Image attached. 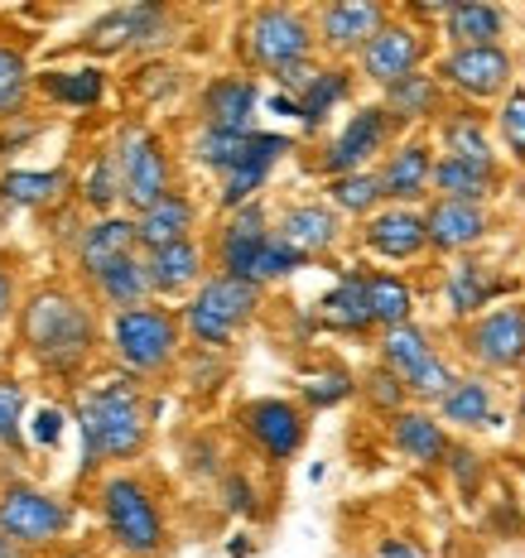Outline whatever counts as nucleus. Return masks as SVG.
I'll return each mask as SVG.
<instances>
[{
  "instance_id": "obj_14",
  "label": "nucleus",
  "mask_w": 525,
  "mask_h": 558,
  "mask_svg": "<svg viewBox=\"0 0 525 558\" xmlns=\"http://www.w3.org/2000/svg\"><path fill=\"white\" fill-rule=\"evenodd\" d=\"M386 25H391V10L377 5V0H333V5H323L319 20H313L319 44L337 58L361 53Z\"/></svg>"
},
{
  "instance_id": "obj_44",
  "label": "nucleus",
  "mask_w": 525,
  "mask_h": 558,
  "mask_svg": "<svg viewBox=\"0 0 525 558\" xmlns=\"http://www.w3.org/2000/svg\"><path fill=\"white\" fill-rule=\"evenodd\" d=\"M68 179L63 173H5L0 179V197H10V203H49L53 193H63Z\"/></svg>"
},
{
  "instance_id": "obj_53",
  "label": "nucleus",
  "mask_w": 525,
  "mask_h": 558,
  "mask_svg": "<svg viewBox=\"0 0 525 558\" xmlns=\"http://www.w3.org/2000/svg\"><path fill=\"white\" fill-rule=\"evenodd\" d=\"M0 558H29L25 549H20L15 539H10V534H0Z\"/></svg>"
},
{
  "instance_id": "obj_37",
  "label": "nucleus",
  "mask_w": 525,
  "mask_h": 558,
  "mask_svg": "<svg viewBox=\"0 0 525 558\" xmlns=\"http://www.w3.org/2000/svg\"><path fill=\"white\" fill-rule=\"evenodd\" d=\"M367 304H371V318H377V328H401V323H410L415 313V294L410 284H405L401 275L391 270H371L367 275Z\"/></svg>"
},
{
  "instance_id": "obj_15",
  "label": "nucleus",
  "mask_w": 525,
  "mask_h": 558,
  "mask_svg": "<svg viewBox=\"0 0 525 558\" xmlns=\"http://www.w3.org/2000/svg\"><path fill=\"white\" fill-rule=\"evenodd\" d=\"M68 530V510L53 496L34 492V486H10L0 492V534L15 544H49Z\"/></svg>"
},
{
  "instance_id": "obj_31",
  "label": "nucleus",
  "mask_w": 525,
  "mask_h": 558,
  "mask_svg": "<svg viewBox=\"0 0 525 558\" xmlns=\"http://www.w3.org/2000/svg\"><path fill=\"white\" fill-rule=\"evenodd\" d=\"M497 183H501V169H487V165H468V159H453V155H439V165H434V193L449 197V203L487 207Z\"/></svg>"
},
{
  "instance_id": "obj_51",
  "label": "nucleus",
  "mask_w": 525,
  "mask_h": 558,
  "mask_svg": "<svg viewBox=\"0 0 525 558\" xmlns=\"http://www.w3.org/2000/svg\"><path fill=\"white\" fill-rule=\"evenodd\" d=\"M449 462H453V472H458V482H477V476H482V458L468 448H449Z\"/></svg>"
},
{
  "instance_id": "obj_19",
  "label": "nucleus",
  "mask_w": 525,
  "mask_h": 558,
  "mask_svg": "<svg viewBox=\"0 0 525 558\" xmlns=\"http://www.w3.org/2000/svg\"><path fill=\"white\" fill-rule=\"evenodd\" d=\"M425 231H429V246L434 251L463 255L492 231V217H487L482 203H449V197H434L425 213Z\"/></svg>"
},
{
  "instance_id": "obj_9",
  "label": "nucleus",
  "mask_w": 525,
  "mask_h": 558,
  "mask_svg": "<svg viewBox=\"0 0 525 558\" xmlns=\"http://www.w3.org/2000/svg\"><path fill=\"white\" fill-rule=\"evenodd\" d=\"M391 131H395V121L386 116V107H381V101H377V107H357L353 116H347L343 131L329 140V149H323L319 169L329 173V179H347V173H361L377 155H386Z\"/></svg>"
},
{
  "instance_id": "obj_6",
  "label": "nucleus",
  "mask_w": 525,
  "mask_h": 558,
  "mask_svg": "<svg viewBox=\"0 0 525 558\" xmlns=\"http://www.w3.org/2000/svg\"><path fill=\"white\" fill-rule=\"evenodd\" d=\"M381 366L401 380L415 400H443L453 390V366L429 347V332L415 328V323H401V328L381 332Z\"/></svg>"
},
{
  "instance_id": "obj_48",
  "label": "nucleus",
  "mask_w": 525,
  "mask_h": 558,
  "mask_svg": "<svg viewBox=\"0 0 525 558\" xmlns=\"http://www.w3.org/2000/svg\"><path fill=\"white\" fill-rule=\"evenodd\" d=\"M87 193H92V203H97V207H111L116 203V193H121V165H116V155H102L97 159Z\"/></svg>"
},
{
  "instance_id": "obj_2",
  "label": "nucleus",
  "mask_w": 525,
  "mask_h": 558,
  "mask_svg": "<svg viewBox=\"0 0 525 558\" xmlns=\"http://www.w3.org/2000/svg\"><path fill=\"white\" fill-rule=\"evenodd\" d=\"M77 428L87 458H135L145 448V400L131 380H102L77 395Z\"/></svg>"
},
{
  "instance_id": "obj_12",
  "label": "nucleus",
  "mask_w": 525,
  "mask_h": 558,
  "mask_svg": "<svg viewBox=\"0 0 525 558\" xmlns=\"http://www.w3.org/2000/svg\"><path fill=\"white\" fill-rule=\"evenodd\" d=\"M425 53H429V34L415 29V25H405V20H391V25L357 53V68H361V77H367V83H377L381 92H386L395 83H405L410 73H419Z\"/></svg>"
},
{
  "instance_id": "obj_39",
  "label": "nucleus",
  "mask_w": 525,
  "mask_h": 558,
  "mask_svg": "<svg viewBox=\"0 0 525 558\" xmlns=\"http://www.w3.org/2000/svg\"><path fill=\"white\" fill-rule=\"evenodd\" d=\"M251 140H255V131H203L198 135V165H207L213 173H222L227 179L231 169H241L247 165V155H251Z\"/></svg>"
},
{
  "instance_id": "obj_47",
  "label": "nucleus",
  "mask_w": 525,
  "mask_h": 558,
  "mask_svg": "<svg viewBox=\"0 0 525 558\" xmlns=\"http://www.w3.org/2000/svg\"><path fill=\"white\" fill-rule=\"evenodd\" d=\"M20 410H25V386L0 380V438L5 444H20Z\"/></svg>"
},
{
  "instance_id": "obj_24",
  "label": "nucleus",
  "mask_w": 525,
  "mask_h": 558,
  "mask_svg": "<svg viewBox=\"0 0 525 558\" xmlns=\"http://www.w3.org/2000/svg\"><path fill=\"white\" fill-rule=\"evenodd\" d=\"M193 203L183 193H169L159 197L155 207H145V213L135 217V241L145 246V255L165 251V246H183V241H193Z\"/></svg>"
},
{
  "instance_id": "obj_25",
  "label": "nucleus",
  "mask_w": 525,
  "mask_h": 558,
  "mask_svg": "<svg viewBox=\"0 0 525 558\" xmlns=\"http://www.w3.org/2000/svg\"><path fill=\"white\" fill-rule=\"evenodd\" d=\"M501 279L492 275V265H477V260H458L449 275H443V299H449L453 318H482V308H492V299L501 294Z\"/></svg>"
},
{
  "instance_id": "obj_3",
  "label": "nucleus",
  "mask_w": 525,
  "mask_h": 558,
  "mask_svg": "<svg viewBox=\"0 0 525 558\" xmlns=\"http://www.w3.org/2000/svg\"><path fill=\"white\" fill-rule=\"evenodd\" d=\"M241 49H247V63L261 68V73H289L299 63H313V49H319V29L309 25V15L289 5H261L247 15L241 25Z\"/></svg>"
},
{
  "instance_id": "obj_34",
  "label": "nucleus",
  "mask_w": 525,
  "mask_h": 558,
  "mask_svg": "<svg viewBox=\"0 0 525 558\" xmlns=\"http://www.w3.org/2000/svg\"><path fill=\"white\" fill-rule=\"evenodd\" d=\"M131 246H140V241H135V222H126V217H102V222L87 231V241H83V270L97 279L107 265L126 260Z\"/></svg>"
},
{
  "instance_id": "obj_29",
  "label": "nucleus",
  "mask_w": 525,
  "mask_h": 558,
  "mask_svg": "<svg viewBox=\"0 0 525 558\" xmlns=\"http://www.w3.org/2000/svg\"><path fill=\"white\" fill-rule=\"evenodd\" d=\"M443 34H449L453 49H487V44H497L506 34V10L482 5V0H463V5H449Z\"/></svg>"
},
{
  "instance_id": "obj_42",
  "label": "nucleus",
  "mask_w": 525,
  "mask_h": 558,
  "mask_svg": "<svg viewBox=\"0 0 525 558\" xmlns=\"http://www.w3.org/2000/svg\"><path fill=\"white\" fill-rule=\"evenodd\" d=\"M29 97V68H25V53L0 44V121L15 116Z\"/></svg>"
},
{
  "instance_id": "obj_18",
  "label": "nucleus",
  "mask_w": 525,
  "mask_h": 558,
  "mask_svg": "<svg viewBox=\"0 0 525 558\" xmlns=\"http://www.w3.org/2000/svg\"><path fill=\"white\" fill-rule=\"evenodd\" d=\"M275 231H271V217H265V203L255 197V203L247 207H237V213L222 222L217 231V275H231V279H247V265H251V255L271 241Z\"/></svg>"
},
{
  "instance_id": "obj_50",
  "label": "nucleus",
  "mask_w": 525,
  "mask_h": 558,
  "mask_svg": "<svg viewBox=\"0 0 525 558\" xmlns=\"http://www.w3.org/2000/svg\"><path fill=\"white\" fill-rule=\"evenodd\" d=\"M29 434H34V444H39V448H53L58 438H63V414H58V410H39V414H34Z\"/></svg>"
},
{
  "instance_id": "obj_27",
  "label": "nucleus",
  "mask_w": 525,
  "mask_h": 558,
  "mask_svg": "<svg viewBox=\"0 0 525 558\" xmlns=\"http://www.w3.org/2000/svg\"><path fill=\"white\" fill-rule=\"evenodd\" d=\"M386 116L395 125H425V121H434V116L443 111V83H439V73H410L405 83H395L386 87Z\"/></svg>"
},
{
  "instance_id": "obj_13",
  "label": "nucleus",
  "mask_w": 525,
  "mask_h": 558,
  "mask_svg": "<svg viewBox=\"0 0 525 558\" xmlns=\"http://www.w3.org/2000/svg\"><path fill=\"white\" fill-rule=\"evenodd\" d=\"M121 193L131 207H155L159 197H169V155L159 145V135H145V131H131L121 140Z\"/></svg>"
},
{
  "instance_id": "obj_26",
  "label": "nucleus",
  "mask_w": 525,
  "mask_h": 558,
  "mask_svg": "<svg viewBox=\"0 0 525 558\" xmlns=\"http://www.w3.org/2000/svg\"><path fill=\"white\" fill-rule=\"evenodd\" d=\"M319 323L333 332H367L377 328L371 318V304H367V275L361 270H343L337 284L319 299Z\"/></svg>"
},
{
  "instance_id": "obj_40",
  "label": "nucleus",
  "mask_w": 525,
  "mask_h": 558,
  "mask_svg": "<svg viewBox=\"0 0 525 558\" xmlns=\"http://www.w3.org/2000/svg\"><path fill=\"white\" fill-rule=\"evenodd\" d=\"M309 265V255H299L289 241H279V236H271L261 251L251 255V265H247V279L251 284H275V279H289L295 270H305Z\"/></svg>"
},
{
  "instance_id": "obj_5",
  "label": "nucleus",
  "mask_w": 525,
  "mask_h": 558,
  "mask_svg": "<svg viewBox=\"0 0 525 558\" xmlns=\"http://www.w3.org/2000/svg\"><path fill=\"white\" fill-rule=\"evenodd\" d=\"M102 515H107L111 539L121 544L126 554L150 558L165 549V515H159L155 496L135 482V476H111L102 486Z\"/></svg>"
},
{
  "instance_id": "obj_33",
  "label": "nucleus",
  "mask_w": 525,
  "mask_h": 558,
  "mask_svg": "<svg viewBox=\"0 0 525 558\" xmlns=\"http://www.w3.org/2000/svg\"><path fill=\"white\" fill-rule=\"evenodd\" d=\"M439 145L443 155L453 159H468V165H487V169H501L497 155H492V140H487L482 121H477L473 111H453L439 121Z\"/></svg>"
},
{
  "instance_id": "obj_55",
  "label": "nucleus",
  "mask_w": 525,
  "mask_h": 558,
  "mask_svg": "<svg viewBox=\"0 0 525 558\" xmlns=\"http://www.w3.org/2000/svg\"><path fill=\"white\" fill-rule=\"evenodd\" d=\"M516 418H521V428H525V390H521V404H516Z\"/></svg>"
},
{
  "instance_id": "obj_20",
  "label": "nucleus",
  "mask_w": 525,
  "mask_h": 558,
  "mask_svg": "<svg viewBox=\"0 0 525 558\" xmlns=\"http://www.w3.org/2000/svg\"><path fill=\"white\" fill-rule=\"evenodd\" d=\"M289 149H295V140H289V135H275V131H255L247 165H241V169H231L227 179H222V207H227V213H237V207L255 203V193H261L265 183H271L275 165H279V159L289 155Z\"/></svg>"
},
{
  "instance_id": "obj_30",
  "label": "nucleus",
  "mask_w": 525,
  "mask_h": 558,
  "mask_svg": "<svg viewBox=\"0 0 525 558\" xmlns=\"http://www.w3.org/2000/svg\"><path fill=\"white\" fill-rule=\"evenodd\" d=\"M439 418L443 424H458V428H497L501 414L492 404V386L482 376H458L453 390L439 400Z\"/></svg>"
},
{
  "instance_id": "obj_46",
  "label": "nucleus",
  "mask_w": 525,
  "mask_h": 558,
  "mask_svg": "<svg viewBox=\"0 0 525 558\" xmlns=\"http://www.w3.org/2000/svg\"><path fill=\"white\" fill-rule=\"evenodd\" d=\"M361 390H367V400L377 404V410H386L391 418L405 410V400H410V390H405V386H401V380L391 376L386 366H381V371H371V376L361 380Z\"/></svg>"
},
{
  "instance_id": "obj_8",
  "label": "nucleus",
  "mask_w": 525,
  "mask_h": 558,
  "mask_svg": "<svg viewBox=\"0 0 525 558\" xmlns=\"http://www.w3.org/2000/svg\"><path fill=\"white\" fill-rule=\"evenodd\" d=\"M511 77H516V58L501 49V44H487V49H449L439 58V83L468 101L506 97Z\"/></svg>"
},
{
  "instance_id": "obj_43",
  "label": "nucleus",
  "mask_w": 525,
  "mask_h": 558,
  "mask_svg": "<svg viewBox=\"0 0 525 558\" xmlns=\"http://www.w3.org/2000/svg\"><path fill=\"white\" fill-rule=\"evenodd\" d=\"M497 135L506 145V155L525 165V87H511L497 107Z\"/></svg>"
},
{
  "instance_id": "obj_54",
  "label": "nucleus",
  "mask_w": 525,
  "mask_h": 558,
  "mask_svg": "<svg viewBox=\"0 0 525 558\" xmlns=\"http://www.w3.org/2000/svg\"><path fill=\"white\" fill-rule=\"evenodd\" d=\"M10 313V279H5V270H0V318Z\"/></svg>"
},
{
  "instance_id": "obj_35",
  "label": "nucleus",
  "mask_w": 525,
  "mask_h": 558,
  "mask_svg": "<svg viewBox=\"0 0 525 558\" xmlns=\"http://www.w3.org/2000/svg\"><path fill=\"white\" fill-rule=\"evenodd\" d=\"M381 203H386V189H381V173L377 169H361V173H347V179H329V207L337 217H377Z\"/></svg>"
},
{
  "instance_id": "obj_38",
  "label": "nucleus",
  "mask_w": 525,
  "mask_h": 558,
  "mask_svg": "<svg viewBox=\"0 0 525 558\" xmlns=\"http://www.w3.org/2000/svg\"><path fill=\"white\" fill-rule=\"evenodd\" d=\"M97 289H102V299L116 308V313H126V308H140V299L150 294V275H145V260L140 255H126V260H116L107 265V270L97 275Z\"/></svg>"
},
{
  "instance_id": "obj_4",
  "label": "nucleus",
  "mask_w": 525,
  "mask_h": 558,
  "mask_svg": "<svg viewBox=\"0 0 525 558\" xmlns=\"http://www.w3.org/2000/svg\"><path fill=\"white\" fill-rule=\"evenodd\" d=\"M261 308V284L231 275H207L198 294L183 304V328H189L203 347H227Z\"/></svg>"
},
{
  "instance_id": "obj_1",
  "label": "nucleus",
  "mask_w": 525,
  "mask_h": 558,
  "mask_svg": "<svg viewBox=\"0 0 525 558\" xmlns=\"http://www.w3.org/2000/svg\"><path fill=\"white\" fill-rule=\"evenodd\" d=\"M25 342L34 352V362L53 376H73L87 366L97 332H92V313L77 304L63 289H44L29 299L25 308Z\"/></svg>"
},
{
  "instance_id": "obj_7",
  "label": "nucleus",
  "mask_w": 525,
  "mask_h": 558,
  "mask_svg": "<svg viewBox=\"0 0 525 558\" xmlns=\"http://www.w3.org/2000/svg\"><path fill=\"white\" fill-rule=\"evenodd\" d=\"M111 342L131 371H159L179 352V318L169 308H126L111 318Z\"/></svg>"
},
{
  "instance_id": "obj_41",
  "label": "nucleus",
  "mask_w": 525,
  "mask_h": 558,
  "mask_svg": "<svg viewBox=\"0 0 525 558\" xmlns=\"http://www.w3.org/2000/svg\"><path fill=\"white\" fill-rule=\"evenodd\" d=\"M44 87H49V97L68 101V107H97L107 83H102L97 68H73V73H44Z\"/></svg>"
},
{
  "instance_id": "obj_49",
  "label": "nucleus",
  "mask_w": 525,
  "mask_h": 558,
  "mask_svg": "<svg viewBox=\"0 0 525 558\" xmlns=\"http://www.w3.org/2000/svg\"><path fill=\"white\" fill-rule=\"evenodd\" d=\"M222 496H227V510H231V515H251V510H255V492H251L247 476H227Z\"/></svg>"
},
{
  "instance_id": "obj_17",
  "label": "nucleus",
  "mask_w": 525,
  "mask_h": 558,
  "mask_svg": "<svg viewBox=\"0 0 525 558\" xmlns=\"http://www.w3.org/2000/svg\"><path fill=\"white\" fill-rule=\"evenodd\" d=\"M434 165L439 155L429 149V140H401V145L386 155V165H381V189H386V203L391 207H410L419 197H429L434 189Z\"/></svg>"
},
{
  "instance_id": "obj_11",
  "label": "nucleus",
  "mask_w": 525,
  "mask_h": 558,
  "mask_svg": "<svg viewBox=\"0 0 525 558\" xmlns=\"http://www.w3.org/2000/svg\"><path fill=\"white\" fill-rule=\"evenodd\" d=\"M463 347L482 371H516L525 366V304L487 308L482 318L468 323Z\"/></svg>"
},
{
  "instance_id": "obj_45",
  "label": "nucleus",
  "mask_w": 525,
  "mask_h": 558,
  "mask_svg": "<svg viewBox=\"0 0 525 558\" xmlns=\"http://www.w3.org/2000/svg\"><path fill=\"white\" fill-rule=\"evenodd\" d=\"M357 386H353V376L347 371H313V376L305 380V400L313 404V410H333V404H343L347 395H353Z\"/></svg>"
},
{
  "instance_id": "obj_36",
  "label": "nucleus",
  "mask_w": 525,
  "mask_h": 558,
  "mask_svg": "<svg viewBox=\"0 0 525 558\" xmlns=\"http://www.w3.org/2000/svg\"><path fill=\"white\" fill-rule=\"evenodd\" d=\"M353 97V73L347 68H319V77L305 87V97H299V121L309 125V131H319L329 116L343 107V101Z\"/></svg>"
},
{
  "instance_id": "obj_23",
  "label": "nucleus",
  "mask_w": 525,
  "mask_h": 558,
  "mask_svg": "<svg viewBox=\"0 0 525 558\" xmlns=\"http://www.w3.org/2000/svg\"><path fill=\"white\" fill-rule=\"evenodd\" d=\"M169 15L159 5H126V10H107V15L92 25L87 44L92 49H126V44H159L165 39Z\"/></svg>"
},
{
  "instance_id": "obj_16",
  "label": "nucleus",
  "mask_w": 525,
  "mask_h": 558,
  "mask_svg": "<svg viewBox=\"0 0 525 558\" xmlns=\"http://www.w3.org/2000/svg\"><path fill=\"white\" fill-rule=\"evenodd\" d=\"M361 246H367L377 260H415V255H425L429 246V231H425V213H415V207H381L377 217H367L361 222Z\"/></svg>"
},
{
  "instance_id": "obj_21",
  "label": "nucleus",
  "mask_w": 525,
  "mask_h": 558,
  "mask_svg": "<svg viewBox=\"0 0 525 558\" xmlns=\"http://www.w3.org/2000/svg\"><path fill=\"white\" fill-rule=\"evenodd\" d=\"M261 107V87L241 73H227V77H213L203 87V131H255L251 116Z\"/></svg>"
},
{
  "instance_id": "obj_52",
  "label": "nucleus",
  "mask_w": 525,
  "mask_h": 558,
  "mask_svg": "<svg viewBox=\"0 0 525 558\" xmlns=\"http://www.w3.org/2000/svg\"><path fill=\"white\" fill-rule=\"evenodd\" d=\"M271 111H275V116H295V121H299V97H285V92H275V97H271Z\"/></svg>"
},
{
  "instance_id": "obj_32",
  "label": "nucleus",
  "mask_w": 525,
  "mask_h": 558,
  "mask_svg": "<svg viewBox=\"0 0 525 558\" xmlns=\"http://www.w3.org/2000/svg\"><path fill=\"white\" fill-rule=\"evenodd\" d=\"M145 275L155 294H183L203 279V251L198 241H183V246H165L155 255H145Z\"/></svg>"
},
{
  "instance_id": "obj_28",
  "label": "nucleus",
  "mask_w": 525,
  "mask_h": 558,
  "mask_svg": "<svg viewBox=\"0 0 525 558\" xmlns=\"http://www.w3.org/2000/svg\"><path fill=\"white\" fill-rule=\"evenodd\" d=\"M391 444L405 452L410 462H419V468H429V462H443L449 458V434H443V424L434 414L425 410H401L391 418Z\"/></svg>"
},
{
  "instance_id": "obj_10",
  "label": "nucleus",
  "mask_w": 525,
  "mask_h": 558,
  "mask_svg": "<svg viewBox=\"0 0 525 558\" xmlns=\"http://www.w3.org/2000/svg\"><path fill=\"white\" fill-rule=\"evenodd\" d=\"M241 434L271 462H289L309 438V418L295 400H279V395H261V400L241 404Z\"/></svg>"
},
{
  "instance_id": "obj_22",
  "label": "nucleus",
  "mask_w": 525,
  "mask_h": 558,
  "mask_svg": "<svg viewBox=\"0 0 525 558\" xmlns=\"http://www.w3.org/2000/svg\"><path fill=\"white\" fill-rule=\"evenodd\" d=\"M275 236L289 241V246L299 255H309V260H319V255H329L337 241H343V217H337L329 203H295L279 213Z\"/></svg>"
}]
</instances>
